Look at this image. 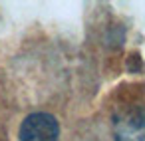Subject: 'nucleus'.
<instances>
[{
  "label": "nucleus",
  "mask_w": 145,
  "mask_h": 141,
  "mask_svg": "<svg viewBox=\"0 0 145 141\" xmlns=\"http://www.w3.org/2000/svg\"><path fill=\"white\" fill-rule=\"evenodd\" d=\"M60 127L50 113H32L24 119L20 127V141H58Z\"/></svg>",
  "instance_id": "f257e3e1"
},
{
  "label": "nucleus",
  "mask_w": 145,
  "mask_h": 141,
  "mask_svg": "<svg viewBox=\"0 0 145 141\" xmlns=\"http://www.w3.org/2000/svg\"><path fill=\"white\" fill-rule=\"evenodd\" d=\"M113 135L115 141H145V109L121 111L113 121Z\"/></svg>",
  "instance_id": "f03ea898"
}]
</instances>
